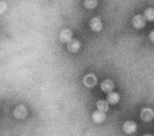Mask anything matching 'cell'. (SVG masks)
I'll return each mask as SVG.
<instances>
[{"label":"cell","instance_id":"1","mask_svg":"<svg viewBox=\"0 0 154 136\" xmlns=\"http://www.w3.org/2000/svg\"><path fill=\"white\" fill-rule=\"evenodd\" d=\"M146 20L144 16L141 14L135 15L132 20L133 26L136 29H141L146 25Z\"/></svg>","mask_w":154,"mask_h":136},{"label":"cell","instance_id":"2","mask_svg":"<svg viewBox=\"0 0 154 136\" xmlns=\"http://www.w3.org/2000/svg\"><path fill=\"white\" fill-rule=\"evenodd\" d=\"M140 117L144 122H150L154 117V111L150 108H144L141 111Z\"/></svg>","mask_w":154,"mask_h":136},{"label":"cell","instance_id":"3","mask_svg":"<svg viewBox=\"0 0 154 136\" xmlns=\"http://www.w3.org/2000/svg\"><path fill=\"white\" fill-rule=\"evenodd\" d=\"M137 128V125L136 123L131 120L126 121L123 125V129L124 132L128 134L134 133L136 131Z\"/></svg>","mask_w":154,"mask_h":136},{"label":"cell","instance_id":"4","mask_svg":"<svg viewBox=\"0 0 154 136\" xmlns=\"http://www.w3.org/2000/svg\"><path fill=\"white\" fill-rule=\"evenodd\" d=\"M14 116L17 119H24L27 114V110L23 105L17 106L13 111Z\"/></svg>","mask_w":154,"mask_h":136},{"label":"cell","instance_id":"5","mask_svg":"<svg viewBox=\"0 0 154 136\" xmlns=\"http://www.w3.org/2000/svg\"><path fill=\"white\" fill-rule=\"evenodd\" d=\"M83 82L85 86L88 87H93L97 83V78L93 74H89L85 76Z\"/></svg>","mask_w":154,"mask_h":136},{"label":"cell","instance_id":"6","mask_svg":"<svg viewBox=\"0 0 154 136\" xmlns=\"http://www.w3.org/2000/svg\"><path fill=\"white\" fill-rule=\"evenodd\" d=\"M114 84L112 80L109 79H106L103 80L100 84L101 90L105 93H109L114 89Z\"/></svg>","mask_w":154,"mask_h":136},{"label":"cell","instance_id":"7","mask_svg":"<svg viewBox=\"0 0 154 136\" xmlns=\"http://www.w3.org/2000/svg\"><path fill=\"white\" fill-rule=\"evenodd\" d=\"M90 26L93 31L99 32L102 28V24L99 18L95 17L90 21Z\"/></svg>","mask_w":154,"mask_h":136},{"label":"cell","instance_id":"8","mask_svg":"<svg viewBox=\"0 0 154 136\" xmlns=\"http://www.w3.org/2000/svg\"><path fill=\"white\" fill-rule=\"evenodd\" d=\"M106 114L105 112L101 111L100 110L94 111L92 114L93 120L97 123H100L103 122L106 119Z\"/></svg>","mask_w":154,"mask_h":136},{"label":"cell","instance_id":"9","mask_svg":"<svg viewBox=\"0 0 154 136\" xmlns=\"http://www.w3.org/2000/svg\"><path fill=\"white\" fill-rule=\"evenodd\" d=\"M120 100V95L118 93L115 92H111L108 93L106 96V101L111 104H116Z\"/></svg>","mask_w":154,"mask_h":136},{"label":"cell","instance_id":"10","mask_svg":"<svg viewBox=\"0 0 154 136\" xmlns=\"http://www.w3.org/2000/svg\"><path fill=\"white\" fill-rule=\"evenodd\" d=\"M72 32L69 29L62 31L60 34V39L63 43L69 42L72 39Z\"/></svg>","mask_w":154,"mask_h":136},{"label":"cell","instance_id":"11","mask_svg":"<svg viewBox=\"0 0 154 136\" xmlns=\"http://www.w3.org/2000/svg\"><path fill=\"white\" fill-rule=\"evenodd\" d=\"M67 47L69 51L72 52H76L80 48V43L76 40H71L68 42Z\"/></svg>","mask_w":154,"mask_h":136},{"label":"cell","instance_id":"12","mask_svg":"<svg viewBox=\"0 0 154 136\" xmlns=\"http://www.w3.org/2000/svg\"><path fill=\"white\" fill-rule=\"evenodd\" d=\"M96 107L98 109V110H100L103 112H106L109 109V105L107 101L100 99L97 101L96 102Z\"/></svg>","mask_w":154,"mask_h":136},{"label":"cell","instance_id":"13","mask_svg":"<svg viewBox=\"0 0 154 136\" xmlns=\"http://www.w3.org/2000/svg\"><path fill=\"white\" fill-rule=\"evenodd\" d=\"M143 16L146 20L149 22L154 21V8L152 7L146 8L144 11Z\"/></svg>","mask_w":154,"mask_h":136},{"label":"cell","instance_id":"14","mask_svg":"<svg viewBox=\"0 0 154 136\" xmlns=\"http://www.w3.org/2000/svg\"><path fill=\"white\" fill-rule=\"evenodd\" d=\"M84 5L88 9H93L97 5V0H85Z\"/></svg>","mask_w":154,"mask_h":136},{"label":"cell","instance_id":"15","mask_svg":"<svg viewBox=\"0 0 154 136\" xmlns=\"http://www.w3.org/2000/svg\"><path fill=\"white\" fill-rule=\"evenodd\" d=\"M7 8V4L4 2H0V14L2 13Z\"/></svg>","mask_w":154,"mask_h":136},{"label":"cell","instance_id":"16","mask_svg":"<svg viewBox=\"0 0 154 136\" xmlns=\"http://www.w3.org/2000/svg\"><path fill=\"white\" fill-rule=\"evenodd\" d=\"M149 38L150 39V40L154 43V29L152 30L150 33H149Z\"/></svg>","mask_w":154,"mask_h":136},{"label":"cell","instance_id":"17","mask_svg":"<svg viewBox=\"0 0 154 136\" xmlns=\"http://www.w3.org/2000/svg\"><path fill=\"white\" fill-rule=\"evenodd\" d=\"M144 136H153V135H152L151 134H146Z\"/></svg>","mask_w":154,"mask_h":136}]
</instances>
